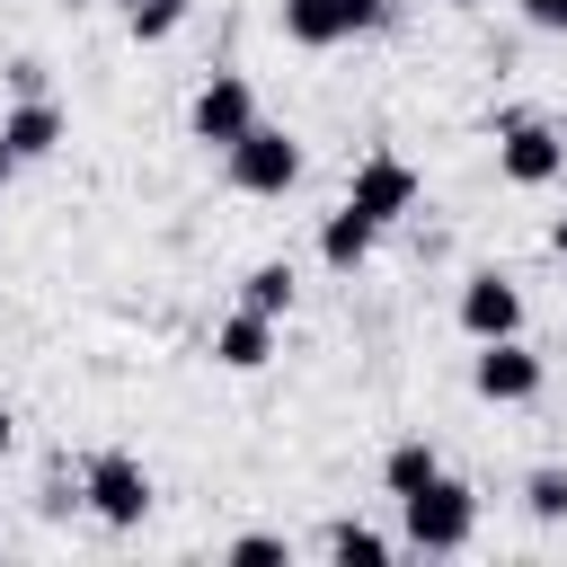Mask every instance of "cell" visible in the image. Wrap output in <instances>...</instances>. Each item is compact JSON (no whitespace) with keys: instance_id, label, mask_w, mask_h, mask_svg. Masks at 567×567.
<instances>
[{"instance_id":"4","label":"cell","mask_w":567,"mask_h":567,"mask_svg":"<svg viewBox=\"0 0 567 567\" xmlns=\"http://www.w3.org/2000/svg\"><path fill=\"white\" fill-rule=\"evenodd\" d=\"M80 505L106 523V532H142L151 523V470H142V452H89L80 461Z\"/></svg>"},{"instance_id":"10","label":"cell","mask_w":567,"mask_h":567,"mask_svg":"<svg viewBox=\"0 0 567 567\" xmlns=\"http://www.w3.org/2000/svg\"><path fill=\"white\" fill-rule=\"evenodd\" d=\"M275 328H284V319H266V310L239 301V310L213 328V363H221V372H266V363H275Z\"/></svg>"},{"instance_id":"18","label":"cell","mask_w":567,"mask_h":567,"mask_svg":"<svg viewBox=\"0 0 567 567\" xmlns=\"http://www.w3.org/2000/svg\"><path fill=\"white\" fill-rule=\"evenodd\" d=\"M221 558H230V567H284V558H292V540H284V532H239Z\"/></svg>"},{"instance_id":"14","label":"cell","mask_w":567,"mask_h":567,"mask_svg":"<svg viewBox=\"0 0 567 567\" xmlns=\"http://www.w3.org/2000/svg\"><path fill=\"white\" fill-rule=\"evenodd\" d=\"M425 478H443V452H434L425 434H399V443L381 452V487H390V496H416Z\"/></svg>"},{"instance_id":"11","label":"cell","mask_w":567,"mask_h":567,"mask_svg":"<svg viewBox=\"0 0 567 567\" xmlns=\"http://www.w3.org/2000/svg\"><path fill=\"white\" fill-rule=\"evenodd\" d=\"M372 248H381V230H372L354 204H337V213L319 221V266H328V275H363V266H372Z\"/></svg>"},{"instance_id":"25","label":"cell","mask_w":567,"mask_h":567,"mask_svg":"<svg viewBox=\"0 0 567 567\" xmlns=\"http://www.w3.org/2000/svg\"><path fill=\"white\" fill-rule=\"evenodd\" d=\"M443 9H487V0H443Z\"/></svg>"},{"instance_id":"5","label":"cell","mask_w":567,"mask_h":567,"mask_svg":"<svg viewBox=\"0 0 567 567\" xmlns=\"http://www.w3.org/2000/svg\"><path fill=\"white\" fill-rule=\"evenodd\" d=\"M416 195H425V177H416L399 151H363L354 177H346V204H354L372 230H399V221L416 213Z\"/></svg>"},{"instance_id":"2","label":"cell","mask_w":567,"mask_h":567,"mask_svg":"<svg viewBox=\"0 0 567 567\" xmlns=\"http://www.w3.org/2000/svg\"><path fill=\"white\" fill-rule=\"evenodd\" d=\"M487 133H496V177H505V186L540 195V186L567 177V124H549V115H532V106H496Z\"/></svg>"},{"instance_id":"1","label":"cell","mask_w":567,"mask_h":567,"mask_svg":"<svg viewBox=\"0 0 567 567\" xmlns=\"http://www.w3.org/2000/svg\"><path fill=\"white\" fill-rule=\"evenodd\" d=\"M399 540L408 549H425V558H461L470 540H478V487L470 478H425L416 496H399Z\"/></svg>"},{"instance_id":"26","label":"cell","mask_w":567,"mask_h":567,"mask_svg":"<svg viewBox=\"0 0 567 567\" xmlns=\"http://www.w3.org/2000/svg\"><path fill=\"white\" fill-rule=\"evenodd\" d=\"M106 9H133V0H106Z\"/></svg>"},{"instance_id":"16","label":"cell","mask_w":567,"mask_h":567,"mask_svg":"<svg viewBox=\"0 0 567 567\" xmlns=\"http://www.w3.org/2000/svg\"><path fill=\"white\" fill-rule=\"evenodd\" d=\"M186 18H195V0H133V9H124V35H133V44H168Z\"/></svg>"},{"instance_id":"3","label":"cell","mask_w":567,"mask_h":567,"mask_svg":"<svg viewBox=\"0 0 567 567\" xmlns=\"http://www.w3.org/2000/svg\"><path fill=\"white\" fill-rule=\"evenodd\" d=\"M221 177H230V195H248V204H284V195L301 186V142L257 115V124L221 151Z\"/></svg>"},{"instance_id":"12","label":"cell","mask_w":567,"mask_h":567,"mask_svg":"<svg viewBox=\"0 0 567 567\" xmlns=\"http://www.w3.org/2000/svg\"><path fill=\"white\" fill-rule=\"evenodd\" d=\"M390 549H399V540L372 532L363 514H337V523L319 532V558H337V567H390Z\"/></svg>"},{"instance_id":"9","label":"cell","mask_w":567,"mask_h":567,"mask_svg":"<svg viewBox=\"0 0 567 567\" xmlns=\"http://www.w3.org/2000/svg\"><path fill=\"white\" fill-rule=\"evenodd\" d=\"M0 142L18 151V168H35V159H53V151L71 142V115H62L44 89H35V97H9V106H0Z\"/></svg>"},{"instance_id":"24","label":"cell","mask_w":567,"mask_h":567,"mask_svg":"<svg viewBox=\"0 0 567 567\" xmlns=\"http://www.w3.org/2000/svg\"><path fill=\"white\" fill-rule=\"evenodd\" d=\"M9 177H18V151H9V142H0V186H9Z\"/></svg>"},{"instance_id":"7","label":"cell","mask_w":567,"mask_h":567,"mask_svg":"<svg viewBox=\"0 0 567 567\" xmlns=\"http://www.w3.org/2000/svg\"><path fill=\"white\" fill-rule=\"evenodd\" d=\"M248 124H257V89H248V71H213V80L195 89V106H186V133H195L204 151H230Z\"/></svg>"},{"instance_id":"6","label":"cell","mask_w":567,"mask_h":567,"mask_svg":"<svg viewBox=\"0 0 567 567\" xmlns=\"http://www.w3.org/2000/svg\"><path fill=\"white\" fill-rule=\"evenodd\" d=\"M540 381H549V363H540L523 337H487V346L470 354V390H478L487 408H532Z\"/></svg>"},{"instance_id":"19","label":"cell","mask_w":567,"mask_h":567,"mask_svg":"<svg viewBox=\"0 0 567 567\" xmlns=\"http://www.w3.org/2000/svg\"><path fill=\"white\" fill-rule=\"evenodd\" d=\"M346 9V44L354 35H381V27H399V0H337Z\"/></svg>"},{"instance_id":"20","label":"cell","mask_w":567,"mask_h":567,"mask_svg":"<svg viewBox=\"0 0 567 567\" xmlns=\"http://www.w3.org/2000/svg\"><path fill=\"white\" fill-rule=\"evenodd\" d=\"M532 35H567V0H514Z\"/></svg>"},{"instance_id":"21","label":"cell","mask_w":567,"mask_h":567,"mask_svg":"<svg viewBox=\"0 0 567 567\" xmlns=\"http://www.w3.org/2000/svg\"><path fill=\"white\" fill-rule=\"evenodd\" d=\"M0 80H9V97H35V89H44V62H35V53H18Z\"/></svg>"},{"instance_id":"8","label":"cell","mask_w":567,"mask_h":567,"mask_svg":"<svg viewBox=\"0 0 567 567\" xmlns=\"http://www.w3.org/2000/svg\"><path fill=\"white\" fill-rule=\"evenodd\" d=\"M452 319H461V337H470V346H487V337H523V284H514V275H496V266H478V275H461Z\"/></svg>"},{"instance_id":"15","label":"cell","mask_w":567,"mask_h":567,"mask_svg":"<svg viewBox=\"0 0 567 567\" xmlns=\"http://www.w3.org/2000/svg\"><path fill=\"white\" fill-rule=\"evenodd\" d=\"M292 292H301V275H292L284 257H266V266H248V275H239V301H248V310H266V319H284V310H292Z\"/></svg>"},{"instance_id":"17","label":"cell","mask_w":567,"mask_h":567,"mask_svg":"<svg viewBox=\"0 0 567 567\" xmlns=\"http://www.w3.org/2000/svg\"><path fill=\"white\" fill-rule=\"evenodd\" d=\"M523 514H532V523H567V461H540V470L523 478Z\"/></svg>"},{"instance_id":"13","label":"cell","mask_w":567,"mask_h":567,"mask_svg":"<svg viewBox=\"0 0 567 567\" xmlns=\"http://www.w3.org/2000/svg\"><path fill=\"white\" fill-rule=\"evenodd\" d=\"M275 18H284V44H301V53H337L346 44V9L337 0H284Z\"/></svg>"},{"instance_id":"23","label":"cell","mask_w":567,"mask_h":567,"mask_svg":"<svg viewBox=\"0 0 567 567\" xmlns=\"http://www.w3.org/2000/svg\"><path fill=\"white\" fill-rule=\"evenodd\" d=\"M9 452H18V416L0 408V461H9Z\"/></svg>"},{"instance_id":"22","label":"cell","mask_w":567,"mask_h":567,"mask_svg":"<svg viewBox=\"0 0 567 567\" xmlns=\"http://www.w3.org/2000/svg\"><path fill=\"white\" fill-rule=\"evenodd\" d=\"M549 257H558V266H567V213H558V221H549Z\"/></svg>"}]
</instances>
